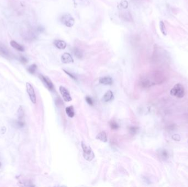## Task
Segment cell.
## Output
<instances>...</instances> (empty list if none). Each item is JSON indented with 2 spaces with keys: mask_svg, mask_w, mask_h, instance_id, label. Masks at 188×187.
<instances>
[{
  "mask_svg": "<svg viewBox=\"0 0 188 187\" xmlns=\"http://www.w3.org/2000/svg\"><path fill=\"white\" fill-rule=\"evenodd\" d=\"M99 82L101 84L105 85H111L113 83V80L111 77L105 76L99 79Z\"/></svg>",
  "mask_w": 188,
  "mask_h": 187,
  "instance_id": "obj_10",
  "label": "cell"
},
{
  "mask_svg": "<svg viewBox=\"0 0 188 187\" xmlns=\"http://www.w3.org/2000/svg\"><path fill=\"white\" fill-rule=\"evenodd\" d=\"M185 89L181 83H177L171 89L170 94L174 97L177 98H181L184 96Z\"/></svg>",
  "mask_w": 188,
  "mask_h": 187,
  "instance_id": "obj_1",
  "label": "cell"
},
{
  "mask_svg": "<svg viewBox=\"0 0 188 187\" xmlns=\"http://www.w3.org/2000/svg\"><path fill=\"white\" fill-rule=\"evenodd\" d=\"M172 138L173 139L175 140L176 141H179L180 140V137L179 135L178 134H175L173 136H172Z\"/></svg>",
  "mask_w": 188,
  "mask_h": 187,
  "instance_id": "obj_24",
  "label": "cell"
},
{
  "mask_svg": "<svg viewBox=\"0 0 188 187\" xmlns=\"http://www.w3.org/2000/svg\"><path fill=\"white\" fill-rule=\"evenodd\" d=\"M65 112L69 118H73L74 116V110L73 106H69L65 108Z\"/></svg>",
  "mask_w": 188,
  "mask_h": 187,
  "instance_id": "obj_14",
  "label": "cell"
},
{
  "mask_svg": "<svg viewBox=\"0 0 188 187\" xmlns=\"http://www.w3.org/2000/svg\"><path fill=\"white\" fill-rule=\"evenodd\" d=\"M114 98L113 96V93L110 90H109L107 92H106L104 96H103L102 98V100L105 102H108L111 101L112 100H113Z\"/></svg>",
  "mask_w": 188,
  "mask_h": 187,
  "instance_id": "obj_9",
  "label": "cell"
},
{
  "mask_svg": "<svg viewBox=\"0 0 188 187\" xmlns=\"http://www.w3.org/2000/svg\"><path fill=\"white\" fill-rule=\"evenodd\" d=\"M36 69H37V66H36V64H34L29 66V67L28 68V71L30 73V74H34V73L36 72Z\"/></svg>",
  "mask_w": 188,
  "mask_h": 187,
  "instance_id": "obj_17",
  "label": "cell"
},
{
  "mask_svg": "<svg viewBox=\"0 0 188 187\" xmlns=\"http://www.w3.org/2000/svg\"><path fill=\"white\" fill-rule=\"evenodd\" d=\"M18 119L19 120H22L24 115V110H23L22 106H20L18 110Z\"/></svg>",
  "mask_w": 188,
  "mask_h": 187,
  "instance_id": "obj_18",
  "label": "cell"
},
{
  "mask_svg": "<svg viewBox=\"0 0 188 187\" xmlns=\"http://www.w3.org/2000/svg\"><path fill=\"white\" fill-rule=\"evenodd\" d=\"M81 147L83 150L84 158L89 161H91L95 158V154L91 148L87 146L84 143H81Z\"/></svg>",
  "mask_w": 188,
  "mask_h": 187,
  "instance_id": "obj_2",
  "label": "cell"
},
{
  "mask_svg": "<svg viewBox=\"0 0 188 187\" xmlns=\"http://www.w3.org/2000/svg\"><path fill=\"white\" fill-rule=\"evenodd\" d=\"M110 126H111V128L112 129H114V130L117 129L119 128V126L117 123V122H115V121H111Z\"/></svg>",
  "mask_w": 188,
  "mask_h": 187,
  "instance_id": "obj_19",
  "label": "cell"
},
{
  "mask_svg": "<svg viewBox=\"0 0 188 187\" xmlns=\"http://www.w3.org/2000/svg\"><path fill=\"white\" fill-rule=\"evenodd\" d=\"M54 44L56 47L60 49H64L65 48L66 46H67V44H66V43L64 41L59 40H55L54 42Z\"/></svg>",
  "mask_w": 188,
  "mask_h": 187,
  "instance_id": "obj_11",
  "label": "cell"
},
{
  "mask_svg": "<svg viewBox=\"0 0 188 187\" xmlns=\"http://www.w3.org/2000/svg\"><path fill=\"white\" fill-rule=\"evenodd\" d=\"M19 61L21 63H23V64H26V63H28V59H26L24 57H21L19 58Z\"/></svg>",
  "mask_w": 188,
  "mask_h": 187,
  "instance_id": "obj_23",
  "label": "cell"
},
{
  "mask_svg": "<svg viewBox=\"0 0 188 187\" xmlns=\"http://www.w3.org/2000/svg\"><path fill=\"white\" fill-rule=\"evenodd\" d=\"M0 55L7 58H9L11 57V53L8 48L1 43H0Z\"/></svg>",
  "mask_w": 188,
  "mask_h": 187,
  "instance_id": "obj_7",
  "label": "cell"
},
{
  "mask_svg": "<svg viewBox=\"0 0 188 187\" xmlns=\"http://www.w3.org/2000/svg\"><path fill=\"white\" fill-rule=\"evenodd\" d=\"M138 130V127H130L129 128V132L132 135H134L136 133Z\"/></svg>",
  "mask_w": 188,
  "mask_h": 187,
  "instance_id": "obj_21",
  "label": "cell"
},
{
  "mask_svg": "<svg viewBox=\"0 0 188 187\" xmlns=\"http://www.w3.org/2000/svg\"><path fill=\"white\" fill-rule=\"evenodd\" d=\"M85 100L89 105H94L93 99H92L91 97H89V96L85 98Z\"/></svg>",
  "mask_w": 188,
  "mask_h": 187,
  "instance_id": "obj_22",
  "label": "cell"
},
{
  "mask_svg": "<svg viewBox=\"0 0 188 187\" xmlns=\"http://www.w3.org/2000/svg\"><path fill=\"white\" fill-rule=\"evenodd\" d=\"M160 28L161 32L162 33V34L164 36H166L167 34V31L166 26H165L164 23L163 21H161L160 22Z\"/></svg>",
  "mask_w": 188,
  "mask_h": 187,
  "instance_id": "obj_16",
  "label": "cell"
},
{
  "mask_svg": "<svg viewBox=\"0 0 188 187\" xmlns=\"http://www.w3.org/2000/svg\"><path fill=\"white\" fill-rule=\"evenodd\" d=\"M62 62L64 64H68V63H73L74 62L71 55L68 53H64L61 57Z\"/></svg>",
  "mask_w": 188,
  "mask_h": 187,
  "instance_id": "obj_8",
  "label": "cell"
},
{
  "mask_svg": "<svg viewBox=\"0 0 188 187\" xmlns=\"http://www.w3.org/2000/svg\"><path fill=\"white\" fill-rule=\"evenodd\" d=\"M10 45L13 48H15V49L18 50V51L20 52H24V47L22 46V45H19L18 43L16 42L13 41V40H12V41L10 42Z\"/></svg>",
  "mask_w": 188,
  "mask_h": 187,
  "instance_id": "obj_12",
  "label": "cell"
},
{
  "mask_svg": "<svg viewBox=\"0 0 188 187\" xmlns=\"http://www.w3.org/2000/svg\"><path fill=\"white\" fill-rule=\"evenodd\" d=\"M96 138L97 139L100 140V141L105 143H106L108 141L107 134L105 131H102L100 133H99Z\"/></svg>",
  "mask_w": 188,
  "mask_h": 187,
  "instance_id": "obj_13",
  "label": "cell"
},
{
  "mask_svg": "<svg viewBox=\"0 0 188 187\" xmlns=\"http://www.w3.org/2000/svg\"><path fill=\"white\" fill-rule=\"evenodd\" d=\"M59 91H60L61 94L64 100V101L68 102L72 101V98L71 97L70 93H69L68 89L65 88L64 87L60 86V87H59Z\"/></svg>",
  "mask_w": 188,
  "mask_h": 187,
  "instance_id": "obj_5",
  "label": "cell"
},
{
  "mask_svg": "<svg viewBox=\"0 0 188 187\" xmlns=\"http://www.w3.org/2000/svg\"><path fill=\"white\" fill-rule=\"evenodd\" d=\"M64 72L66 73V74H68L69 76H70L71 77V78H72V79H74V80H75L76 79V78H75V76L73 75V74H71V73L70 72H68V71H66V70H64Z\"/></svg>",
  "mask_w": 188,
  "mask_h": 187,
  "instance_id": "obj_25",
  "label": "cell"
},
{
  "mask_svg": "<svg viewBox=\"0 0 188 187\" xmlns=\"http://www.w3.org/2000/svg\"><path fill=\"white\" fill-rule=\"evenodd\" d=\"M40 78L41 79L43 83H44L45 85L46 86L49 91H52L54 89V86L53 83L52 82L51 80L49 79L48 77H46L43 75H40Z\"/></svg>",
  "mask_w": 188,
  "mask_h": 187,
  "instance_id": "obj_6",
  "label": "cell"
},
{
  "mask_svg": "<svg viewBox=\"0 0 188 187\" xmlns=\"http://www.w3.org/2000/svg\"><path fill=\"white\" fill-rule=\"evenodd\" d=\"M26 91H27L28 94L29 96V98L30 99L31 101L33 104H36V97L35 92V90L32 86L30 83L27 82L26 83Z\"/></svg>",
  "mask_w": 188,
  "mask_h": 187,
  "instance_id": "obj_4",
  "label": "cell"
},
{
  "mask_svg": "<svg viewBox=\"0 0 188 187\" xmlns=\"http://www.w3.org/2000/svg\"><path fill=\"white\" fill-rule=\"evenodd\" d=\"M16 125L18 127L22 128V127H23L24 126L25 123H24V121H23L22 120H19L18 121L16 122Z\"/></svg>",
  "mask_w": 188,
  "mask_h": 187,
  "instance_id": "obj_20",
  "label": "cell"
},
{
  "mask_svg": "<svg viewBox=\"0 0 188 187\" xmlns=\"http://www.w3.org/2000/svg\"><path fill=\"white\" fill-rule=\"evenodd\" d=\"M1 163H0V168H1Z\"/></svg>",
  "mask_w": 188,
  "mask_h": 187,
  "instance_id": "obj_26",
  "label": "cell"
},
{
  "mask_svg": "<svg viewBox=\"0 0 188 187\" xmlns=\"http://www.w3.org/2000/svg\"><path fill=\"white\" fill-rule=\"evenodd\" d=\"M73 52L74 55L77 58L79 59H81V58H82L83 53H82V52H81L80 49H79L78 48H74L73 50Z\"/></svg>",
  "mask_w": 188,
  "mask_h": 187,
  "instance_id": "obj_15",
  "label": "cell"
},
{
  "mask_svg": "<svg viewBox=\"0 0 188 187\" xmlns=\"http://www.w3.org/2000/svg\"><path fill=\"white\" fill-rule=\"evenodd\" d=\"M61 22L67 27H72L74 24V19L73 17L69 14H65L63 15L61 18Z\"/></svg>",
  "mask_w": 188,
  "mask_h": 187,
  "instance_id": "obj_3",
  "label": "cell"
}]
</instances>
